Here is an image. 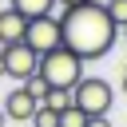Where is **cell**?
Returning <instances> with one entry per match:
<instances>
[{"mask_svg": "<svg viewBox=\"0 0 127 127\" xmlns=\"http://www.w3.org/2000/svg\"><path fill=\"white\" fill-rule=\"evenodd\" d=\"M60 36H64V48H71L87 64V60H99V56L111 52L119 28L111 24V16L99 0H83V4H71L60 16Z\"/></svg>", "mask_w": 127, "mask_h": 127, "instance_id": "obj_1", "label": "cell"}, {"mask_svg": "<svg viewBox=\"0 0 127 127\" xmlns=\"http://www.w3.org/2000/svg\"><path fill=\"white\" fill-rule=\"evenodd\" d=\"M40 75L48 79V87H64V91H71V83L83 75V60L71 52V48H52V52H44L40 56Z\"/></svg>", "mask_w": 127, "mask_h": 127, "instance_id": "obj_2", "label": "cell"}, {"mask_svg": "<svg viewBox=\"0 0 127 127\" xmlns=\"http://www.w3.org/2000/svg\"><path fill=\"white\" fill-rule=\"evenodd\" d=\"M71 103L83 111V115H107L111 103H115V91L103 75H79L71 83Z\"/></svg>", "mask_w": 127, "mask_h": 127, "instance_id": "obj_3", "label": "cell"}, {"mask_svg": "<svg viewBox=\"0 0 127 127\" xmlns=\"http://www.w3.org/2000/svg\"><path fill=\"white\" fill-rule=\"evenodd\" d=\"M0 60H4V75H12L16 83H24L28 75H36V71H40V52H32L24 40H16V44H4Z\"/></svg>", "mask_w": 127, "mask_h": 127, "instance_id": "obj_4", "label": "cell"}, {"mask_svg": "<svg viewBox=\"0 0 127 127\" xmlns=\"http://www.w3.org/2000/svg\"><path fill=\"white\" fill-rule=\"evenodd\" d=\"M24 44H28L32 52H40V56L52 52V48H60V44H64V36H60V20L48 16V12H44V16H32L28 28H24Z\"/></svg>", "mask_w": 127, "mask_h": 127, "instance_id": "obj_5", "label": "cell"}, {"mask_svg": "<svg viewBox=\"0 0 127 127\" xmlns=\"http://www.w3.org/2000/svg\"><path fill=\"white\" fill-rule=\"evenodd\" d=\"M36 107H40V103L32 99V91H28L24 83H16V87L4 95V115H8V119H16V123H28V119L36 115Z\"/></svg>", "mask_w": 127, "mask_h": 127, "instance_id": "obj_6", "label": "cell"}, {"mask_svg": "<svg viewBox=\"0 0 127 127\" xmlns=\"http://www.w3.org/2000/svg\"><path fill=\"white\" fill-rule=\"evenodd\" d=\"M24 28H28V16H20L16 8H0V44L24 40Z\"/></svg>", "mask_w": 127, "mask_h": 127, "instance_id": "obj_7", "label": "cell"}, {"mask_svg": "<svg viewBox=\"0 0 127 127\" xmlns=\"http://www.w3.org/2000/svg\"><path fill=\"white\" fill-rule=\"evenodd\" d=\"M4 4H8V8H16L20 16H28V20H32V16H44L56 0H4Z\"/></svg>", "mask_w": 127, "mask_h": 127, "instance_id": "obj_8", "label": "cell"}, {"mask_svg": "<svg viewBox=\"0 0 127 127\" xmlns=\"http://www.w3.org/2000/svg\"><path fill=\"white\" fill-rule=\"evenodd\" d=\"M28 123H32V127H60V111H56V107H44V103H40V107H36V115H32Z\"/></svg>", "mask_w": 127, "mask_h": 127, "instance_id": "obj_9", "label": "cell"}, {"mask_svg": "<svg viewBox=\"0 0 127 127\" xmlns=\"http://www.w3.org/2000/svg\"><path fill=\"white\" fill-rule=\"evenodd\" d=\"M87 123V115L75 107V103H67V107H60V127H83Z\"/></svg>", "mask_w": 127, "mask_h": 127, "instance_id": "obj_10", "label": "cell"}, {"mask_svg": "<svg viewBox=\"0 0 127 127\" xmlns=\"http://www.w3.org/2000/svg\"><path fill=\"white\" fill-rule=\"evenodd\" d=\"M24 87L32 91V99H36V103H44V95L52 91V87H48V79H44L40 71H36V75H28V79H24Z\"/></svg>", "mask_w": 127, "mask_h": 127, "instance_id": "obj_11", "label": "cell"}, {"mask_svg": "<svg viewBox=\"0 0 127 127\" xmlns=\"http://www.w3.org/2000/svg\"><path fill=\"white\" fill-rule=\"evenodd\" d=\"M103 8H107V16H111V24H115V28H123V24H127V0H107Z\"/></svg>", "mask_w": 127, "mask_h": 127, "instance_id": "obj_12", "label": "cell"}, {"mask_svg": "<svg viewBox=\"0 0 127 127\" xmlns=\"http://www.w3.org/2000/svg\"><path fill=\"white\" fill-rule=\"evenodd\" d=\"M83 127H111V119H107V115H87Z\"/></svg>", "mask_w": 127, "mask_h": 127, "instance_id": "obj_13", "label": "cell"}, {"mask_svg": "<svg viewBox=\"0 0 127 127\" xmlns=\"http://www.w3.org/2000/svg\"><path fill=\"white\" fill-rule=\"evenodd\" d=\"M4 123H8V115H4V107H0V127H4Z\"/></svg>", "mask_w": 127, "mask_h": 127, "instance_id": "obj_14", "label": "cell"}, {"mask_svg": "<svg viewBox=\"0 0 127 127\" xmlns=\"http://www.w3.org/2000/svg\"><path fill=\"white\" fill-rule=\"evenodd\" d=\"M0 79H4V60H0Z\"/></svg>", "mask_w": 127, "mask_h": 127, "instance_id": "obj_15", "label": "cell"}, {"mask_svg": "<svg viewBox=\"0 0 127 127\" xmlns=\"http://www.w3.org/2000/svg\"><path fill=\"white\" fill-rule=\"evenodd\" d=\"M119 32H123V40H127V24H123V28H119Z\"/></svg>", "mask_w": 127, "mask_h": 127, "instance_id": "obj_16", "label": "cell"}, {"mask_svg": "<svg viewBox=\"0 0 127 127\" xmlns=\"http://www.w3.org/2000/svg\"><path fill=\"white\" fill-rule=\"evenodd\" d=\"M64 4H83V0H64Z\"/></svg>", "mask_w": 127, "mask_h": 127, "instance_id": "obj_17", "label": "cell"}, {"mask_svg": "<svg viewBox=\"0 0 127 127\" xmlns=\"http://www.w3.org/2000/svg\"><path fill=\"white\" fill-rule=\"evenodd\" d=\"M0 4H4V0H0Z\"/></svg>", "mask_w": 127, "mask_h": 127, "instance_id": "obj_18", "label": "cell"}]
</instances>
